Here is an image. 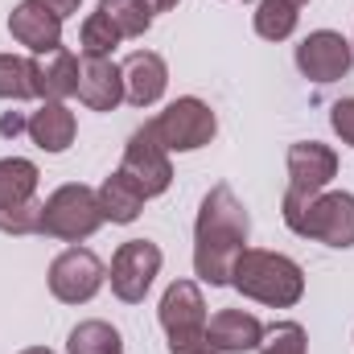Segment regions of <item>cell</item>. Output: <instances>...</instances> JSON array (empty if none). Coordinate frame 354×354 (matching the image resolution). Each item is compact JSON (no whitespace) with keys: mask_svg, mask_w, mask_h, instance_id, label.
Listing matches in <instances>:
<instances>
[{"mask_svg":"<svg viewBox=\"0 0 354 354\" xmlns=\"http://www.w3.org/2000/svg\"><path fill=\"white\" fill-rule=\"evenodd\" d=\"M161 248L149 243V239H128L115 248L111 256V292L124 301V305H140L145 292L153 288L157 272H161Z\"/></svg>","mask_w":354,"mask_h":354,"instance_id":"obj_9","label":"cell"},{"mask_svg":"<svg viewBox=\"0 0 354 354\" xmlns=\"http://www.w3.org/2000/svg\"><path fill=\"white\" fill-rule=\"evenodd\" d=\"M153 8H157V12H165V8H177V0H153Z\"/></svg>","mask_w":354,"mask_h":354,"instance_id":"obj_29","label":"cell"},{"mask_svg":"<svg viewBox=\"0 0 354 354\" xmlns=\"http://www.w3.org/2000/svg\"><path fill=\"white\" fill-rule=\"evenodd\" d=\"M99 12L120 29V37H140L153 25V4L149 0H99Z\"/></svg>","mask_w":354,"mask_h":354,"instance_id":"obj_21","label":"cell"},{"mask_svg":"<svg viewBox=\"0 0 354 354\" xmlns=\"http://www.w3.org/2000/svg\"><path fill=\"white\" fill-rule=\"evenodd\" d=\"M103 223L107 218H103L99 194L83 181H71V185H58L41 202V227L37 231L50 235V239H62V243H83Z\"/></svg>","mask_w":354,"mask_h":354,"instance_id":"obj_3","label":"cell"},{"mask_svg":"<svg viewBox=\"0 0 354 354\" xmlns=\"http://www.w3.org/2000/svg\"><path fill=\"white\" fill-rule=\"evenodd\" d=\"M338 177V153L317 140H301L288 149V194H284V223L301 214L305 202L326 194V185Z\"/></svg>","mask_w":354,"mask_h":354,"instance_id":"obj_6","label":"cell"},{"mask_svg":"<svg viewBox=\"0 0 354 354\" xmlns=\"http://www.w3.org/2000/svg\"><path fill=\"white\" fill-rule=\"evenodd\" d=\"M206 334H210L214 354H248V351H260V342H264L260 317H252L243 309H218L210 317Z\"/></svg>","mask_w":354,"mask_h":354,"instance_id":"obj_15","label":"cell"},{"mask_svg":"<svg viewBox=\"0 0 354 354\" xmlns=\"http://www.w3.org/2000/svg\"><path fill=\"white\" fill-rule=\"evenodd\" d=\"M252 218L243 210V202L235 198L231 185H214L202 198L198 223H194V272L198 280H206L210 288L231 284L235 260L243 256Z\"/></svg>","mask_w":354,"mask_h":354,"instance_id":"obj_1","label":"cell"},{"mask_svg":"<svg viewBox=\"0 0 354 354\" xmlns=\"http://www.w3.org/2000/svg\"><path fill=\"white\" fill-rule=\"evenodd\" d=\"M120 75H124V99H128L132 107H153V103L165 95V87H169V66H165V58L153 54V50L128 54L124 66H120Z\"/></svg>","mask_w":354,"mask_h":354,"instance_id":"obj_13","label":"cell"},{"mask_svg":"<svg viewBox=\"0 0 354 354\" xmlns=\"http://www.w3.org/2000/svg\"><path fill=\"white\" fill-rule=\"evenodd\" d=\"M21 354H54L50 346H29V351H21Z\"/></svg>","mask_w":354,"mask_h":354,"instance_id":"obj_30","label":"cell"},{"mask_svg":"<svg viewBox=\"0 0 354 354\" xmlns=\"http://www.w3.org/2000/svg\"><path fill=\"white\" fill-rule=\"evenodd\" d=\"M66 354H124V338L107 322H79L71 330Z\"/></svg>","mask_w":354,"mask_h":354,"instance_id":"obj_20","label":"cell"},{"mask_svg":"<svg viewBox=\"0 0 354 354\" xmlns=\"http://www.w3.org/2000/svg\"><path fill=\"white\" fill-rule=\"evenodd\" d=\"M8 33L21 46H29L33 54H50V50L62 46V21L54 12H46L41 4H33V0H21L8 12Z\"/></svg>","mask_w":354,"mask_h":354,"instance_id":"obj_14","label":"cell"},{"mask_svg":"<svg viewBox=\"0 0 354 354\" xmlns=\"http://www.w3.org/2000/svg\"><path fill=\"white\" fill-rule=\"evenodd\" d=\"M25 132L33 136V145L41 153H66L75 145L79 124H75V111L66 103H41V111L29 115V128Z\"/></svg>","mask_w":354,"mask_h":354,"instance_id":"obj_18","label":"cell"},{"mask_svg":"<svg viewBox=\"0 0 354 354\" xmlns=\"http://www.w3.org/2000/svg\"><path fill=\"white\" fill-rule=\"evenodd\" d=\"M91 111H115L124 99V75L111 58H83L79 62V91Z\"/></svg>","mask_w":354,"mask_h":354,"instance_id":"obj_16","label":"cell"},{"mask_svg":"<svg viewBox=\"0 0 354 354\" xmlns=\"http://www.w3.org/2000/svg\"><path fill=\"white\" fill-rule=\"evenodd\" d=\"M115 46H120V29L103 12H91L83 21V54L87 58H111Z\"/></svg>","mask_w":354,"mask_h":354,"instance_id":"obj_24","label":"cell"},{"mask_svg":"<svg viewBox=\"0 0 354 354\" xmlns=\"http://www.w3.org/2000/svg\"><path fill=\"white\" fill-rule=\"evenodd\" d=\"M260 354H309L305 326H297V322H276L272 330H264Z\"/></svg>","mask_w":354,"mask_h":354,"instance_id":"obj_25","label":"cell"},{"mask_svg":"<svg viewBox=\"0 0 354 354\" xmlns=\"http://www.w3.org/2000/svg\"><path fill=\"white\" fill-rule=\"evenodd\" d=\"M21 128H29V120H21V115H17V111H12V115H4V120H0V132H4V136H17V132H21Z\"/></svg>","mask_w":354,"mask_h":354,"instance_id":"obj_28","label":"cell"},{"mask_svg":"<svg viewBox=\"0 0 354 354\" xmlns=\"http://www.w3.org/2000/svg\"><path fill=\"white\" fill-rule=\"evenodd\" d=\"M37 165L25 157L0 161V231L4 235H33L41 227L37 202Z\"/></svg>","mask_w":354,"mask_h":354,"instance_id":"obj_5","label":"cell"},{"mask_svg":"<svg viewBox=\"0 0 354 354\" xmlns=\"http://www.w3.org/2000/svg\"><path fill=\"white\" fill-rule=\"evenodd\" d=\"M297 4H288V0H260L256 4V33L264 37V41H284V37H292V29H297Z\"/></svg>","mask_w":354,"mask_h":354,"instance_id":"obj_22","label":"cell"},{"mask_svg":"<svg viewBox=\"0 0 354 354\" xmlns=\"http://www.w3.org/2000/svg\"><path fill=\"white\" fill-rule=\"evenodd\" d=\"M330 124H334V132L342 136V145L354 149V99H338V103L330 107Z\"/></svg>","mask_w":354,"mask_h":354,"instance_id":"obj_26","label":"cell"},{"mask_svg":"<svg viewBox=\"0 0 354 354\" xmlns=\"http://www.w3.org/2000/svg\"><path fill=\"white\" fill-rule=\"evenodd\" d=\"M288 4H297V8H301V4H309V0H288Z\"/></svg>","mask_w":354,"mask_h":354,"instance_id":"obj_31","label":"cell"},{"mask_svg":"<svg viewBox=\"0 0 354 354\" xmlns=\"http://www.w3.org/2000/svg\"><path fill=\"white\" fill-rule=\"evenodd\" d=\"M103 264L91 248H66L54 264H50V292L62 305H87L91 297L103 288Z\"/></svg>","mask_w":354,"mask_h":354,"instance_id":"obj_11","label":"cell"},{"mask_svg":"<svg viewBox=\"0 0 354 354\" xmlns=\"http://www.w3.org/2000/svg\"><path fill=\"white\" fill-rule=\"evenodd\" d=\"M288 227L326 248H354V194H346V189L317 194L313 202L301 206V214Z\"/></svg>","mask_w":354,"mask_h":354,"instance_id":"obj_7","label":"cell"},{"mask_svg":"<svg viewBox=\"0 0 354 354\" xmlns=\"http://www.w3.org/2000/svg\"><path fill=\"white\" fill-rule=\"evenodd\" d=\"M153 132H157V140H161L169 153H194V149H202V145L214 140L218 120H214L210 103L185 95V99H174V103L153 120Z\"/></svg>","mask_w":354,"mask_h":354,"instance_id":"obj_8","label":"cell"},{"mask_svg":"<svg viewBox=\"0 0 354 354\" xmlns=\"http://www.w3.org/2000/svg\"><path fill=\"white\" fill-rule=\"evenodd\" d=\"M351 62H354V46L342 33H334V29H317V33H309L297 46V71L305 79H313V83H338V79H346Z\"/></svg>","mask_w":354,"mask_h":354,"instance_id":"obj_12","label":"cell"},{"mask_svg":"<svg viewBox=\"0 0 354 354\" xmlns=\"http://www.w3.org/2000/svg\"><path fill=\"white\" fill-rule=\"evenodd\" d=\"M157 313L169 334V354H214L210 334H206V301L194 280H174Z\"/></svg>","mask_w":354,"mask_h":354,"instance_id":"obj_4","label":"cell"},{"mask_svg":"<svg viewBox=\"0 0 354 354\" xmlns=\"http://www.w3.org/2000/svg\"><path fill=\"white\" fill-rule=\"evenodd\" d=\"M124 174L136 177V185L145 189V198H157L174 185V165H169V149L157 140L153 124L136 128L124 145Z\"/></svg>","mask_w":354,"mask_h":354,"instance_id":"obj_10","label":"cell"},{"mask_svg":"<svg viewBox=\"0 0 354 354\" xmlns=\"http://www.w3.org/2000/svg\"><path fill=\"white\" fill-rule=\"evenodd\" d=\"M99 194V206H103V218L107 223H136L140 210H145V189L136 185V177H128L124 169H115L111 177H103V185L95 189Z\"/></svg>","mask_w":354,"mask_h":354,"instance_id":"obj_19","label":"cell"},{"mask_svg":"<svg viewBox=\"0 0 354 354\" xmlns=\"http://www.w3.org/2000/svg\"><path fill=\"white\" fill-rule=\"evenodd\" d=\"M231 284L272 309H292L305 297V272L297 260L280 256V252H264V248H243V256L235 260Z\"/></svg>","mask_w":354,"mask_h":354,"instance_id":"obj_2","label":"cell"},{"mask_svg":"<svg viewBox=\"0 0 354 354\" xmlns=\"http://www.w3.org/2000/svg\"><path fill=\"white\" fill-rule=\"evenodd\" d=\"M33 58L0 54V99H33Z\"/></svg>","mask_w":354,"mask_h":354,"instance_id":"obj_23","label":"cell"},{"mask_svg":"<svg viewBox=\"0 0 354 354\" xmlns=\"http://www.w3.org/2000/svg\"><path fill=\"white\" fill-rule=\"evenodd\" d=\"M33 87L46 103H62L66 95L79 91V58L71 50H50L33 58Z\"/></svg>","mask_w":354,"mask_h":354,"instance_id":"obj_17","label":"cell"},{"mask_svg":"<svg viewBox=\"0 0 354 354\" xmlns=\"http://www.w3.org/2000/svg\"><path fill=\"white\" fill-rule=\"evenodd\" d=\"M33 4H41L46 12H54L58 21H66L71 12H79V4H83V0H33Z\"/></svg>","mask_w":354,"mask_h":354,"instance_id":"obj_27","label":"cell"}]
</instances>
